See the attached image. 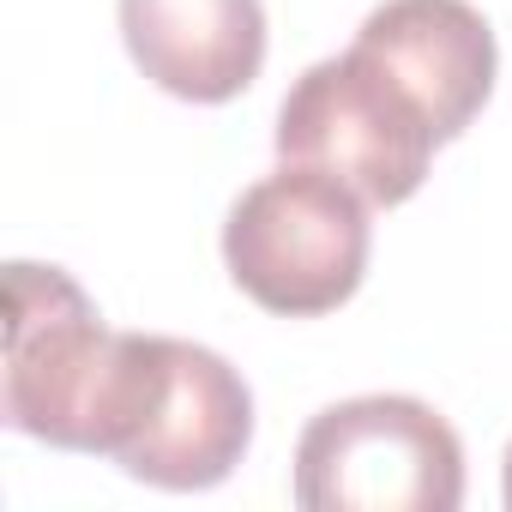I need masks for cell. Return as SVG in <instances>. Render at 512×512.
Masks as SVG:
<instances>
[{"label": "cell", "instance_id": "obj_2", "mask_svg": "<svg viewBox=\"0 0 512 512\" xmlns=\"http://www.w3.org/2000/svg\"><path fill=\"white\" fill-rule=\"evenodd\" d=\"M368 199L326 169L284 163L223 217V266L266 314L314 320L344 308L368 278Z\"/></svg>", "mask_w": 512, "mask_h": 512}, {"label": "cell", "instance_id": "obj_6", "mask_svg": "<svg viewBox=\"0 0 512 512\" xmlns=\"http://www.w3.org/2000/svg\"><path fill=\"white\" fill-rule=\"evenodd\" d=\"M356 49L416 97L440 145L482 115L500 73L494 31L470 0H380L356 31Z\"/></svg>", "mask_w": 512, "mask_h": 512}, {"label": "cell", "instance_id": "obj_4", "mask_svg": "<svg viewBox=\"0 0 512 512\" xmlns=\"http://www.w3.org/2000/svg\"><path fill=\"white\" fill-rule=\"evenodd\" d=\"M115 350L121 332L103 326L97 302L61 266H7V368H0L7 428L61 452H97Z\"/></svg>", "mask_w": 512, "mask_h": 512}, {"label": "cell", "instance_id": "obj_8", "mask_svg": "<svg viewBox=\"0 0 512 512\" xmlns=\"http://www.w3.org/2000/svg\"><path fill=\"white\" fill-rule=\"evenodd\" d=\"M506 506H512V446H506Z\"/></svg>", "mask_w": 512, "mask_h": 512}, {"label": "cell", "instance_id": "obj_1", "mask_svg": "<svg viewBox=\"0 0 512 512\" xmlns=\"http://www.w3.org/2000/svg\"><path fill=\"white\" fill-rule=\"evenodd\" d=\"M253 446V392L205 344L121 332L109 398L97 416V458L133 482L193 494L217 488Z\"/></svg>", "mask_w": 512, "mask_h": 512}, {"label": "cell", "instance_id": "obj_5", "mask_svg": "<svg viewBox=\"0 0 512 512\" xmlns=\"http://www.w3.org/2000/svg\"><path fill=\"white\" fill-rule=\"evenodd\" d=\"M434 145L416 97L356 43L314 61L278 109V157L338 175L368 205H404L428 181Z\"/></svg>", "mask_w": 512, "mask_h": 512}, {"label": "cell", "instance_id": "obj_3", "mask_svg": "<svg viewBox=\"0 0 512 512\" xmlns=\"http://www.w3.org/2000/svg\"><path fill=\"white\" fill-rule=\"evenodd\" d=\"M458 500L464 446L422 398H344L296 440V506L308 512H458Z\"/></svg>", "mask_w": 512, "mask_h": 512}, {"label": "cell", "instance_id": "obj_7", "mask_svg": "<svg viewBox=\"0 0 512 512\" xmlns=\"http://www.w3.org/2000/svg\"><path fill=\"white\" fill-rule=\"evenodd\" d=\"M133 67L181 103H229L266 67L260 0H121Z\"/></svg>", "mask_w": 512, "mask_h": 512}]
</instances>
